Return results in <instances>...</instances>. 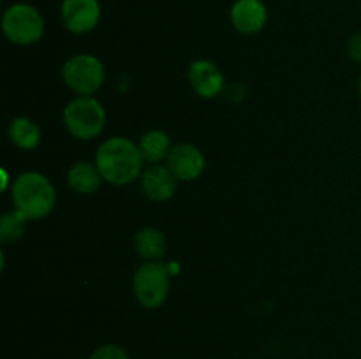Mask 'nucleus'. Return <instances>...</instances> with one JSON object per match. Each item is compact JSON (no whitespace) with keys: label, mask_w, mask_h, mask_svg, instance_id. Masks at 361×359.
<instances>
[{"label":"nucleus","mask_w":361,"mask_h":359,"mask_svg":"<svg viewBox=\"0 0 361 359\" xmlns=\"http://www.w3.org/2000/svg\"><path fill=\"white\" fill-rule=\"evenodd\" d=\"M348 55L353 62L361 63V30L349 35L348 39Z\"/></svg>","instance_id":"18"},{"label":"nucleus","mask_w":361,"mask_h":359,"mask_svg":"<svg viewBox=\"0 0 361 359\" xmlns=\"http://www.w3.org/2000/svg\"><path fill=\"white\" fill-rule=\"evenodd\" d=\"M7 136L14 146L25 151L35 150L42 139L41 127L28 116H16V118L11 120Z\"/></svg>","instance_id":"15"},{"label":"nucleus","mask_w":361,"mask_h":359,"mask_svg":"<svg viewBox=\"0 0 361 359\" xmlns=\"http://www.w3.org/2000/svg\"><path fill=\"white\" fill-rule=\"evenodd\" d=\"M11 199L28 220H41L55 210L56 190L42 172L25 171L13 180Z\"/></svg>","instance_id":"2"},{"label":"nucleus","mask_w":361,"mask_h":359,"mask_svg":"<svg viewBox=\"0 0 361 359\" xmlns=\"http://www.w3.org/2000/svg\"><path fill=\"white\" fill-rule=\"evenodd\" d=\"M104 183L126 187L137 182L145 171V160L136 141L126 136H113L102 141L94 158Z\"/></svg>","instance_id":"1"},{"label":"nucleus","mask_w":361,"mask_h":359,"mask_svg":"<svg viewBox=\"0 0 361 359\" xmlns=\"http://www.w3.org/2000/svg\"><path fill=\"white\" fill-rule=\"evenodd\" d=\"M62 122L71 137L92 141L104 130L106 109L95 97H74L63 108Z\"/></svg>","instance_id":"3"},{"label":"nucleus","mask_w":361,"mask_h":359,"mask_svg":"<svg viewBox=\"0 0 361 359\" xmlns=\"http://www.w3.org/2000/svg\"><path fill=\"white\" fill-rule=\"evenodd\" d=\"M28 222L30 220L18 210L4 213L0 217V241L6 243V245L18 241L27 231Z\"/></svg>","instance_id":"16"},{"label":"nucleus","mask_w":361,"mask_h":359,"mask_svg":"<svg viewBox=\"0 0 361 359\" xmlns=\"http://www.w3.org/2000/svg\"><path fill=\"white\" fill-rule=\"evenodd\" d=\"M178 183L180 182L166 164L147 165L140 178L141 192L154 203H166V201L173 199L176 189H178Z\"/></svg>","instance_id":"10"},{"label":"nucleus","mask_w":361,"mask_h":359,"mask_svg":"<svg viewBox=\"0 0 361 359\" xmlns=\"http://www.w3.org/2000/svg\"><path fill=\"white\" fill-rule=\"evenodd\" d=\"M187 80L194 94L201 99H215L224 90V74L212 60H194L187 70Z\"/></svg>","instance_id":"9"},{"label":"nucleus","mask_w":361,"mask_h":359,"mask_svg":"<svg viewBox=\"0 0 361 359\" xmlns=\"http://www.w3.org/2000/svg\"><path fill=\"white\" fill-rule=\"evenodd\" d=\"M2 32L16 46H32L44 35V18L28 2H16L2 14Z\"/></svg>","instance_id":"6"},{"label":"nucleus","mask_w":361,"mask_h":359,"mask_svg":"<svg viewBox=\"0 0 361 359\" xmlns=\"http://www.w3.org/2000/svg\"><path fill=\"white\" fill-rule=\"evenodd\" d=\"M171 273L162 260H148L137 266L133 277V294L137 305L145 310H157L169 294Z\"/></svg>","instance_id":"5"},{"label":"nucleus","mask_w":361,"mask_h":359,"mask_svg":"<svg viewBox=\"0 0 361 359\" xmlns=\"http://www.w3.org/2000/svg\"><path fill=\"white\" fill-rule=\"evenodd\" d=\"M169 171L175 175L178 182L190 183L200 178L207 168V158L203 151L190 143H176L173 144L168 158L164 162Z\"/></svg>","instance_id":"8"},{"label":"nucleus","mask_w":361,"mask_h":359,"mask_svg":"<svg viewBox=\"0 0 361 359\" xmlns=\"http://www.w3.org/2000/svg\"><path fill=\"white\" fill-rule=\"evenodd\" d=\"M88 359H130L129 354L123 347L116 344H104L95 348Z\"/></svg>","instance_id":"17"},{"label":"nucleus","mask_w":361,"mask_h":359,"mask_svg":"<svg viewBox=\"0 0 361 359\" xmlns=\"http://www.w3.org/2000/svg\"><path fill=\"white\" fill-rule=\"evenodd\" d=\"M62 81L76 97H94L106 81L104 63L90 53H76L63 62Z\"/></svg>","instance_id":"4"},{"label":"nucleus","mask_w":361,"mask_h":359,"mask_svg":"<svg viewBox=\"0 0 361 359\" xmlns=\"http://www.w3.org/2000/svg\"><path fill=\"white\" fill-rule=\"evenodd\" d=\"M60 18L63 28L71 34H88L101 21V4L99 0H62Z\"/></svg>","instance_id":"7"},{"label":"nucleus","mask_w":361,"mask_h":359,"mask_svg":"<svg viewBox=\"0 0 361 359\" xmlns=\"http://www.w3.org/2000/svg\"><path fill=\"white\" fill-rule=\"evenodd\" d=\"M358 94H360V99H361V74H360V80H358Z\"/></svg>","instance_id":"19"},{"label":"nucleus","mask_w":361,"mask_h":359,"mask_svg":"<svg viewBox=\"0 0 361 359\" xmlns=\"http://www.w3.org/2000/svg\"><path fill=\"white\" fill-rule=\"evenodd\" d=\"M104 183L95 162L78 160L67 171V185L78 196H92Z\"/></svg>","instance_id":"12"},{"label":"nucleus","mask_w":361,"mask_h":359,"mask_svg":"<svg viewBox=\"0 0 361 359\" xmlns=\"http://www.w3.org/2000/svg\"><path fill=\"white\" fill-rule=\"evenodd\" d=\"M233 28L242 35H256L268 21V9L263 0H235L229 11Z\"/></svg>","instance_id":"11"},{"label":"nucleus","mask_w":361,"mask_h":359,"mask_svg":"<svg viewBox=\"0 0 361 359\" xmlns=\"http://www.w3.org/2000/svg\"><path fill=\"white\" fill-rule=\"evenodd\" d=\"M137 146H140L141 155H143L145 164L152 165L166 162L173 144L171 137L166 130L150 129L137 139Z\"/></svg>","instance_id":"13"},{"label":"nucleus","mask_w":361,"mask_h":359,"mask_svg":"<svg viewBox=\"0 0 361 359\" xmlns=\"http://www.w3.org/2000/svg\"><path fill=\"white\" fill-rule=\"evenodd\" d=\"M134 252L148 263V260H162L168 250L164 234L155 227H143L134 232L133 236Z\"/></svg>","instance_id":"14"}]
</instances>
